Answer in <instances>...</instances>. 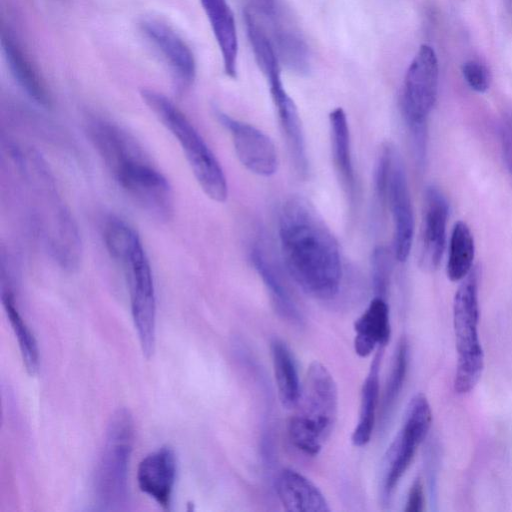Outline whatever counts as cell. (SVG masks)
Listing matches in <instances>:
<instances>
[{"instance_id":"obj_1","label":"cell","mask_w":512,"mask_h":512,"mask_svg":"<svg viewBox=\"0 0 512 512\" xmlns=\"http://www.w3.org/2000/svg\"><path fill=\"white\" fill-rule=\"evenodd\" d=\"M286 269L301 289L320 300L334 298L342 281L338 242L315 208L301 197L285 202L279 218Z\"/></svg>"},{"instance_id":"obj_2","label":"cell","mask_w":512,"mask_h":512,"mask_svg":"<svg viewBox=\"0 0 512 512\" xmlns=\"http://www.w3.org/2000/svg\"><path fill=\"white\" fill-rule=\"evenodd\" d=\"M89 134L115 181L151 217L167 221L173 214V193L166 177L137 141L119 126L93 121Z\"/></svg>"},{"instance_id":"obj_3","label":"cell","mask_w":512,"mask_h":512,"mask_svg":"<svg viewBox=\"0 0 512 512\" xmlns=\"http://www.w3.org/2000/svg\"><path fill=\"white\" fill-rule=\"evenodd\" d=\"M34 208L38 231L52 257L65 269L78 265L81 241L77 226L63 203L45 163L33 151L14 150Z\"/></svg>"},{"instance_id":"obj_4","label":"cell","mask_w":512,"mask_h":512,"mask_svg":"<svg viewBox=\"0 0 512 512\" xmlns=\"http://www.w3.org/2000/svg\"><path fill=\"white\" fill-rule=\"evenodd\" d=\"M103 236L109 254L124 270L134 326L149 358L156 342V294L149 259L138 233L121 218L110 217Z\"/></svg>"},{"instance_id":"obj_5","label":"cell","mask_w":512,"mask_h":512,"mask_svg":"<svg viewBox=\"0 0 512 512\" xmlns=\"http://www.w3.org/2000/svg\"><path fill=\"white\" fill-rule=\"evenodd\" d=\"M296 413L288 422L291 443L307 455H317L336 423L338 392L327 368L312 362L306 372Z\"/></svg>"},{"instance_id":"obj_6","label":"cell","mask_w":512,"mask_h":512,"mask_svg":"<svg viewBox=\"0 0 512 512\" xmlns=\"http://www.w3.org/2000/svg\"><path fill=\"white\" fill-rule=\"evenodd\" d=\"M141 97L159 121L177 139L203 192L216 202H224L228 196L224 171L186 115L160 92L143 89Z\"/></svg>"},{"instance_id":"obj_7","label":"cell","mask_w":512,"mask_h":512,"mask_svg":"<svg viewBox=\"0 0 512 512\" xmlns=\"http://www.w3.org/2000/svg\"><path fill=\"white\" fill-rule=\"evenodd\" d=\"M134 442L130 411L119 408L108 423L104 446L94 472L93 490L97 509L121 510L127 504L128 469Z\"/></svg>"},{"instance_id":"obj_8","label":"cell","mask_w":512,"mask_h":512,"mask_svg":"<svg viewBox=\"0 0 512 512\" xmlns=\"http://www.w3.org/2000/svg\"><path fill=\"white\" fill-rule=\"evenodd\" d=\"M480 272L474 266L461 280L453 300V326L457 350L454 390L469 393L476 386L484 369V353L478 335Z\"/></svg>"},{"instance_id":"obj_9","label":"cell","mask_w":512,"mask_h":512,"mask_svg":"<svg viewBox=\"0 0 512 512\" xmlns=\"http://www.w3.org/2000/svg\"><path fill=\"white\" fill-rule=\"evenodd\" d=\"M438 82L437 55L430 45L422 44L406 71L401 97L402 112L420 160L425 155L426 122L437 99Z\"/></svg>"},{"instance_id":"obj_10","label":"cell","mask_w":512,"mask_h":512,"mask_svg":"<svg viewBox=\"0 0 512 512\" xmlns=\"http://www.w3.org/2000/svg\"><path fill=\"white\" fill-rule=\"evenodd\" d=\"M432 412L426 396L416 394L409 402L402 427L385 456L382 480L383 498L388 499L409 468L418 446L428 434Z\"/></svg>"},{"instance_id":"obj_11","label":"cell","mask_w":512,"mask_h":512,"mask_svg":"<svg viewBox=\"0 0 512 512\" xmlns=\"http://www.w3.org/2000/svg\"><path fill=\"white\" fill-rule=\"evenodd\" d=\"M394 225L393 252L399 262H405L410 254L414 234V215L405 168L394 146H391L386 186Z\"/></svg>"},{"instance_id":"obj_12","label":"cell","mask_w":512,"mask_h":512,"mask_svg":"<svg viewBox=\"0 0 512 512\" xmlns=\"http://www.w3.org/2000/svg\"><path fill=\"white\" fill-rule=\"evenodd\" d=\"M217 117L229 131L237 158L247 170L262 177H269L276 172L278 155L268 135L220 111Z\"/></svg>"},{"instance_id":"obj_13","label":"cell","mask_w":512,"mask_h":512,"mask_svg":"<svg viewBox=\"0 0 512 512\" xmlns=\"http://www.w3.org/2000/svg\"><path fill=\"white\" fill-rule=\"evenodd\" d=\"M140 28L169 66L177 85L181 89L189 87L195 80L196 61L185 40L170 25L155 17L144 18Z\"/></svg>"},{"instance_id":"obj_14","label":"cell","mask_w":512,"mask_h":512,"mask_svg":"<svg viewBox=\"0 0 512 512\" xmlns=\"http://www.w3.org/2000/svg\"><path fill=\"white\" fill-rule=\"evenodd\" d=\"M449 207L445 195L435 186L427 187L419 241V263L426 271L439 266L445 247Z\"/></svg>"},{"instance_id":"obj_15","label":"cell","mask_w":512,"mask_h":512,"mask_svg":"<svg viewBox=\"0 0 512 512\" xmlns=\"http://www.w3.org/2000/svg\"><path fill=\"white\" fill-rule=\"evenodd\" d=\"M177 474L175 451L168 445L146 455L139 463L137 482L140 490L163 508H169Z\"/></svg>"},{"instance_id":"obj_16","label":"cell","mask_w":512,"mask_h":512,"mask_svg":"<svg viewBox=\"0 0 512 512\" xmlns=\"http://www.w3.org/2000/svg\"><path fill=\"white\" fill-rule=\"evenodd\" d=\"M2 52L10 73L19 87L36 104L50 108V91L28 53L9 31L1 33Z\"/></svg>"},{"instance_id":"obj_17","label":"cell","mask_w":512,"mask_h":512,"mask_svg":"<svg viewBox=\"0 0 512 512\" xmlns=\"http://www.w3.org/2000/svg\"><path fill=\"white\" fill-rule=\"evenodd\" d=\"M276 493L290 512H328L330 507L322 492L305 476L283 469L276 478Z\"/></svg>"},{"instance_id":"obj_18","label":"cell","mask_w":512,"mask_h":512,"mask_svg":"<svg viewBox=\"0 0 512 512\" xmlns=\"http://www.w3.org/2000/svg\"><path fill=\"white\" fill-rule=\"evenodd\" d=\"M269 85L294 168L297 173L304 175L307 172L308 162L297 107L287 94L281 79L273 81Z\"/></svg>"},{"instance_id":"obj_19","label":"cell","mask_w":512,"mask_h":512,"mask_svg":"<svg viewBox=\"0 0 512 512\" xmlns=\"http://www.w3.org/2000/svg\"><path fill=\"white\" fill-rule=\"evenodd\" d=\"M354 350L360 357L385 347L391 335L389 307L384 297L375 296L354 323Z\"/></svg>"},{"instance_id":"obj_20","label":"cell","mask_w":512,"mask_h":512,"mask_svg":"<svg viewBox=\"0 0 512 512\" xmlns=\"http://www.w3.org/2000/svg\"><path fill=\"white\" fill-rule=\"evenodd\" d=\"M221 52L225 73L237 72L238 37L234 14L227 0H199Z\"/></svg>"},{"instance_id":"obj_21","label":"cell","mask_w":512,"mask_h":512,"mask_svg":"<svg viewBox=\"0 0 512 512\" xmlns=\"http://www.w3.org/2000/svg\"><path fill=\"white\" fill-rule=\"evenodd\" d=\"M251 261L268 290L277 313L290 322L300 324L301 314L273 257L264 247L255 245L251 251Z\"/></svg>"},{"instance_id":"obj_22","label":"cell","mask_w":512,"mask_h":512,"mask_svg":"<svg viewBox=\"0 0 512 512\" xmlns=\"http://www.w3.org/2000/svg\"><path fill=\"white\" fill-rule=\"evenodd\" d=\"M383 348L377 349L362 386L359 417L352 433V442L357 447L365 446L370 441L374 430L380 395L379 374Z\"/></svg>"},{"instance_id":"obj_23","label":"cell","mask_w":512,"mask_h":512,"mask_svg":"<svg viewBox=\"0 0 512 512\" xmlns=\"http://www.w3.org/2000/svg\"><path fill=\"white\" fill-rule=\"evenodd\" d=\"M332 157L339 179L346 193L353 197L355 190L354 168L351 155L350 133L347 117L340 107L329 114Z\"/></svg>"},{"instance_id":"obj_24","label":"cell","mask_w":512,"mask_h":512,"mask_svg":"<svg viewBox=\"0 0 512 512\" xmlns=\"http://www.w3.org/2000/svg\"><path fill=\"white\" fill-rule=\"evenodd\" d=\"M270 349L279 400L286 409H293L301 393L294 358L288 346L278 338L271 341Z\"/></svg>"},{"instance_id":"obj_25","label":"cell","mask_w":512,"mask_h":512,"mask_svg":"<svg viewBox=\"0 0 512 512\" xmlns=\"http://www.w3.org/2000/svg\"><path fill=\"white\" fill-rule=\"evenodd\" d=\"M1 299L12 330L17 338L25 368L30 375H35L39 369L40 362L36 338L21 316L14 294L9 287L2 288Z\"/></svg>"},{"instance_id":"obj_26","label":"cell","mask_w":512,"mask_h":512,"mask_svg":"<svg viewBox=\"0 0 512 512\" xmlns=\"http://www.w3.org/2000/svg\"><path fill=\"white\" fill-rule=\"evenodd\" d=\"M475 243L469 226L463 222L455 223L449 244L446 265L447 277L453 281H461L473 269Z\"/></svg>"},{"instance_id":"obj_27","label":"cell","mask_w":512,"mask_h":512,"mask_svg":"<svg viewBox=\"0 0 512 512\" xmlns=\"http://www.w3.org/2000/svg\"><path fill=\"white\" fill-rule=\"evenodd\" d=\"M247 36L252 47L255 60L267 80L280 77L279 58L274 44L249 10L244 12Z\"/></svg>"},{"instance_id":"obj_28","label":"cell","mask_w":512,"mask_h":512,"mask_svg":"<svg viewBox=\"0 0 512 512\" xmlns=\"http://www.w3.org/2000/svg\"><path fill=\"white\" fill-rule=\"evenodd\" d=\"M274 46L280 61L290 70L302 74L310 68V53L305 41L288 29H278L274 35Z\"/></svg>"},{"instance_id":"obj_29","label":"cell","mask_w":512,"mask_h":512,"mask_svg":"<svg viewBox=\"0 0 512 512\" xmlns=\"http://www.w3.org/2000/svg\"><path fill=\"white\" fill-rule=\"evenodd\" d=\"M408 366V345L404 338L395 352L392 370L386 384L381 406V417L385 420L390 414L402 390Z\"/></svg>"},{"instance_id":"obj_30","label":"cell","mask_w":512,"mask_h":512,"mask_svg":"<svg viewBox=\"0 0 512 512\" xmlns=\"http://www.w3.org/2000/svg\"><path fill=\"white\" fill-rule=\"evenodd\" d=\"M372 282L376 296L385 298L391 272V256L384 247H378L372 254Z\"/></svg>"},{"instance_id":"obj_31","label":"cell","mask_w":512,"mask_h":512,"mask_svg":"<svg viewBox=\"0 0 512 512\" xmlns=\"http://www.w3.org/2000/svg\"><path fill=\"white\" fill-rule=\"evenodd\" d=\"M462 75L468 86L478 92L484 93L490 86V73L484 64L476 60L466 61L462 65Z\"/></svg>"},{"instance_id":"obj_32","label":"cell","mask_w":512,"mask_h":512,"mask_svg":"<svg viewBox=\"0 0 512 512\" xmlns=\"http://www.w3.org/2000/svg\"><path fill=\"white\" fill-rule=\"evenodd\" d=\"M500 141L504 163L512 179V111H508L502 116Z\"/></svg>"},{"instance_id":"obj_33","label":"cell","mask_w":512,"mask_h":512,"mask_svg":"<svg viewBox=\"0 0 512 512\" xmlns=\"http://www.w3.org/2000/svg\"><path fill=\"white\" fill-rule=\"evenodd\" d=\"M424 503L425 498L423 485L421 480L418 478L410 487L404 510L406 512H421L424 509Z\"/></svg>"},{"instance_id":"obj_34","label":"cell","mask_w":512,"mask_h":512,"mask_svg":"<svg viewBox=\"0 0 512 512\" xmlns=\"http://www.w3.org/2000/svg\"><path fill=\"white\" fill-rule=\"evenodd\" d=\"M254 7L261 13L272 16L276 10V0H252Z\"/></svg>"},{"instance_id":"obj_35","label":"cell","mask_w":512,"mask_h":512,"mask_svg":"<svg viewBox=\"0 0 512 512\" xmlns=\"http://www.w3.org/2000/svg\"><path fill=\"white\" fill-rule=\"evenodd\" d=\"M507 5L511 8L512 7V0H506Z\"/></svg>"}]
</instances>
